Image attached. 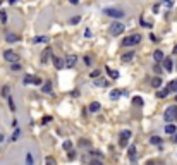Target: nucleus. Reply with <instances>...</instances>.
<instances>
[{
  "label": "nucleus",
  "mask_w": 177,
  "mask_h": 165,
  "mask_svg": "<svg viewBox=\"0 0 177 165\" xmlns=\"http://www.w3.org/2000/svg\"><path fill=\"white\" fill-rule=\"evenodd\" d=\"M19 134H21V131H19V129H15V131H14V134H12V138H10V139H12V141H17V138H19Z\"/></svg>",
  "instance_id": "31"
},
{
  "label": "nucleus",
  "mask_w": 177,
  "mask_h": 165,
  "mask_svg": "<svg viewBox=\"0 0 177 165\" xmlns=\"http://www.w3.org/2000/svg\"><path fill=\"white\" fill-rule=\"evenodd\" d=\"M69 2H71L72 5H77V3H79V0H69Z\"/></svg>",
  "instance_id": "42"
},
{
  "label": "nucleus",
  "mask_w": 177,
  "mask_h": 165,
  "mask_svg": "<svg viewBox=\"0 0 177 165\" xmlns=\"http://www.w3.org/2000/svg\"><path fill=\"white\" fill-rule=\"evenodd\" d=\"M41 91L43 93H52V81H45L43 86H41Z\"/></svg>",
  "instance_id": "14"
},
{
  "label": "nucleus",
  "mask_w": 177,
  "mask_h": 165,
  "mask_svg": "<svg viewBox=\"0 0 177 165\" xmlns=\"http://www.w3.org/2000/svg\"><path fill=\"white\" fill-rule=\"evenodd\" d=\"M103 14H107L108 17H115V19L124 17V12H122L120 9H114V7H107V9L103 10Z\"/></svg>",
  "instance_id": "3"
},
{
  "label": "nucleus",
  "mask_w": 177,
  "mask_h": 165,
  "mask_svg": "<svg viewBox=\"0 0 177 165\" xmlns=\"http://www.w3.org/2000/svg\"><path fill=\"white\" fill-rule=\"evenodd\" d=\"M165 133H167V134H174V133H176V126H174V124H167V126H165Z\"/></svg>",
  "instance_id": "25"
},
{
  "label": "nucleus",
  "mask_w": 177,
  "mask_h": 165,
  "mask_svg": "<svg viewBox=\"0 0 177 165\" xmlns=\"http://www.w3.org/2000/svg\"><path fill=\"white\" fill-rule=\"evenodd\" d=\"M45 162H46L48 165H55V158H53V157H46Z\"/></svg>",
  "instance_id": "33"
},
{
  "label": "nucleus",
  "mask_w": 177,
  "mask_h": 165,
  "mask_svg": "<svg viewBox=\"0 0 177 165\" xmlns=\"http://www.w3.org/2000/svg\"><path fill=\"white\" fill-rule=\"evenodd\" d=\"M26 164L33 165V157H31V153H28V155H26Z\"/></svg>",
  "instance_id": "34"
},
{
  "label": "nucleus",
  "mask_w": 177,
  "mask_h": 165,
  "mask_svg": "<svg viewBox=\"0 0 177 165\" xmlns=\"http://www.w3.org/2000/svg\"><path fill=\"white\" fill-rule=\"evenodd\" d=\"M169 93H170V90H169V88H164V90L157 91V96H158V98H165V96H167Z\"/></svg>",
  "instance_id": "19"
},
{
  "label": "nucleus",
  "mask_w": 177,
  "mask_h": 165,
  "mask_svg": "<svg viewBox=\"0 0 177 165\" xmlns=\"http://www.w3.org/2000/svg\"><path fill=\"white\" fill-rule=\"evenodd\" d=\"M22 83L24 84H41V79L40 77H36V76H31V74H28V76H24V79H22Z\"/></svg>",
  "instance_id": "8"
},
{
  "label": "nucleus",
  "mask_w": 177,
  "mask_h": 165,
  "mask_svg": "<svg viewBox=\"0 0 177 165\" xmlns=\"http://www.w3.org/2000/svg\"><path fill=\"white\" fill-rule=\"evenodd\" d=\"M0 3H2V0H0Z\"/></svg>",
  "instance_id": "48"
},
{
  "label": "nucleus",
  "mask_w": 177,
  "mask_h": 165,
  "mask_svg": "<svg viewBox=\"0 0 177 165\" xmlns=\"http://www.w3.org/2000/svg\"><path fill=\"white\" fill-rule=\"evenodd\" d=\"M172 139H174V143H177V134L176 133H174V138H172Z\"/></svg>",
  "instance_id": "43"
},
{
  "label": "nucleus",
  "mask_w": 177,
  "mask_h": 165,
  "mask_svg": "<svg viewBox=\"0 0 177 165\" xmlns=\"http://www.w3.org/2000/svg\"><path fill=\"white\" fill-rule=\"evenodd\" d=\"M79 21H81V15H74V17H71V21H69V22H71V24H77Z\"/></svg>",
  "instance_id": "27"
},
{
  "label": "nucleus",
  "mask_w": 177,
  "mask_h": 165,
  "mask_svg": "<svg viewBox=\"0 0 177 165\" xmlns=\"http://www.w3.org/2000/svg\"><path fill=\"white\" fill-rule=\"evenodd\" d=\"M174 53H177V45L174 46Z\"/></svg>",
  "instance_id": "45"
},
{
  "label": "nucleus",
  "mask_w": 177,
  "mask_h": 165,
  "mask_svg": "<svg viewBox=\"0 0 177 165\" xmlns=\"http://www.w3.org/2000/svg\"><path fill=\"white\" fill-rule=\"evenodd\" d=\"M167 88H169L170 91H174V93H177V79H174V81H170V83L167 84Z\"/></svg>",
  "instance_id": "22"
},
{
  "label": "nucleus",
  "mask_w": 177,
  "mask_h": 165,
  "mask_svg": "<svg viewBox=\"0 0 177 165\" xmlns=\"http://www.w3.org/2000/svg\"><path fill=\"white\" fill-rule=\"evenodd\" d=\"M110 96H112L114 100H117V98L120 96V90H112V93H110Z\"/></svg>",
  "instance_id": "26"
},
{
  "label": "nucleus",
  "mask_w": 177,
  "mask_h": 165,
  "mask_svg": "<svg viewBox=\"0 0 177 165\" xmlns=\"http://www.w3.org/2000/svg\"><path fill=\"white\" fill-rule=\"evenodd\" d=\"M76 62H77V57H76V55H67V57L64 59V67H65V69H72V67L76 65Z\"/></svg>",
  "instance_id": "7"
},
{
  "label": "nucleus",
  "mask_w": 177,
  "mask_h": 165,
  "mask_svg": "<svg viewBox=\"0 0 177 165\" xmlns=\"http://www.w3.org/2000/svg\"><path fill=\"white\" fill-rule=\"evenodd\" d=\"M151 86H153V88H157V90H158V88H160V86H162V77H158V76H155V77H153V79H151Z\"/></svg>",
  "instance_id": "16"
},
{
  "label": "nucleus",
  "mask_w": 177,
  "mask_h": 165,
  "mask_svg": "<svg viewBox=\"0 0 177 165\" xmlns=\"http://www.w3.org/2000/svg\"><path fill=\"white\" fill-rule=\"evenodd\" d=\"M2 141H3V136H2V134H0V143H2Z\"/></svg>",
  "instance_id": "46"
},
{
  "label": "nucleus",
  "mask_w": 177,
  "mask_h": 165,
  "mask_svg": "<svg viewBox=\"0 0 177 165\" xmlns=\"http://www.w3.org/2000/svg\"><path fill=\"white\" fill-rule=\"evenodd\" d=\"M133 103H134V105H138V107H143V105H145V102H143V98H141V96H134V98H133Z\"/></svg>",
  "instance_id": "24"
},
{
  "label": "nucleus",
  "mask_w": 177,
  "mask_h": 165,
  "mask_svg": "<svg viewBox=\"0 0 177 165\" xmlns=\"http://www.w3.org/2000/svg\"><path fill=\"white\" fill-rule=\"evenodd\" d=\"M50 55H52V48H45V50H43V53H41V62H43V64H46Z\"/></svg>",
  "instance_id": "10"
},
{
  "label": "nucleus",
  "mask_w": 177,
  "mask_h": 165,
  "mask_svg": "<svg viewBox=\"0 0 177 165\" xmlns=\"http://www.w3.org/2000/svg\"><path fill=\"white\" fill-rule=\"evenodd\" d=\"M5 40H7L9 43H15V41L19 40V36H17V34H14V33H9V34L5 36Z\"/></svg>",
  "instance_id": "17"
},
{
  "label": "nucleus",
  "mask_w": 177,
  "mask_h": 165,
  "mask_svg": "<svg viewBox=\"0 0 177 165\" xmlns=\"http://www.w3.org/2000/svg\"><path fill=\"white\" fill-rule=\"evenodd\" d=\"M84 62H86V64L90 65V64H91V59H90V57H84Z\"/></svg>",
  "instance_id": "41"
},
{
  "label": "nucleus",
  "mask_w": 177,
  "mask_h": 165,
  "mask_svg": "<svg viewBox=\"0 0 177 165\" xmlns=\"http://www.w3.org/2000/svg\"><path fill=\"white\" fill-rule=\"evenodd\" d=\"M53 65H55V69H64V60L59 57H53Z\"/></svg>",
  "instance_id": "15"
},
{
  "label": "nucleus",
  "mask_w": 177,
  "mask_h": 165,
  "mask_svg": "<svg viewBox=\"0 0 177 165\" xmlns=\"http://www.w3.org/2000/svg\"><path fill=\"white\" fill-rule=\"evenodd\" d=\"M100 76V71H91L90 72V77H98Z\"/></svg>",
  "instance_id": "38"
},
{
  "label": "nucleus",
  "mask_w": 177,
  "mask_h": 165,
  "mask_svg": "<svg viewBox=\"0 0 177 165\" xmlns=\"http://www.w3.org/2000/svg\"><path fill=\"white\" fill-rule=\"evenodd\" d=\"M2 96H9V86H3V88H2Z\"/></svg>",
  "instance_id": "37"
},
{
  "label": "nucleus",
  "mask_w": 177,
  "mask_h": 165,
  "mask_svg": "<svg viewBox=\"0 0 177 165\" xmlns=\"http://www.w3.org/2000/svg\"><path fill=\"white\" fill-rule=\"evenodd\" d=\"M0 21H2V22H3V24H5V22H7V12H3V10H2V12H0Z\"/></svg>",
  "instance_id": "29"
},
{
  "label": "nucleus",
  "mask_w": 177,
  "mask_h": 165,
  "mask_svg": "<svg viewBox=\"0 0 177 165\" xmlns=\"http://www.w3.org/2000/svg\"><path fill=\"white\" fill-rule=\"evenodd\" d=\"M153 71H155V72H157V74H160V72H162V67H160V65H158V62H157V65H155V67H153Z\"/></svg>",
  "instance_id": "39"
},
{
  "label": "nucleus",
  "mask_w": 177,
  "mask_h": 165,
  "mask_svg": "<svg viewBox=\"0 0 177 165\" xmlns=\"http://www.w3.org/2000/svg\"><path fill=\"white\" fill-rule=\"evenodd\" d=\"M62 146H64V150H71V148H72V143L67 139V141H64V145H62Z\"/></svg>",
  "instance_id": "32"
},
{
  "label": "nucleus",
  "mask_w": 177,
  "mask_h": 165,
  "mask_svg": "<svg viewBox=\"0 0 177 165\" xmlns=\"http://www.w3.org/2000/svg\"><path fill=\"white\" fill-rule=\"evenodd\" d=\"M100 108H102V105H100L98 102H91V105H90V112H93V114H95V112H98Z\"/></svg>",
  "instance_id": "18"
},
{
  "label": "nucleus",
  "mask_w": 177,
  "mask_h": 165,
  "mask_svg": "<svg viewBox=\"0 0 177 165\" xmlns=\"http://www.w3.org/2000/svg\"><path fill=\"white\" fill-rule=\"evenodd\" d=\"M96 84H98V86H108V83H107L105 79H98V81H96Z\"/></svg>",
  "instance_id": "36"
},
{
  "label": "nucleus",
  "mask_w": 177,
  "mask_h": 165,
  "mask_svg": "<svg viewBox=\"0 0 177 165\" xmlns=\"http://www.w3.org/2000/svg\"><path fill=\"white\" fill-rule=\"evenodd\" d=\"M129 138H131V131H129V129H124V131L120 133V138H119V146H120V148L127 146Z\"/></svg>",
  "instance_id": "5"
},
{
  "label": "nucleus",
  "mask_w": 177,
  "mask_h": 165,
  "mask_svg": "<svg viewBox=\"0 0 177 165\" xmlns=\"http://www.w3.org/2000/svg\"><path fill=\"white\" fill-rule=\"evenodd\" d=\"M79 145H81V146H90V141H88V139H81Z\"/></svg>",
  "instance_id": "40"
},
{
  "label": "nucleus",
  "mask_w": 177,
  "mask_h": 165,
  "mask_svg": "<svg viewBox=\"0 0 177 165\" xmlns=\"http://www.w3.org/2000/svg\"><path fill=\"white\" fill-rule=\"evenodd\" d=\"M136 155H138V153H136V146H134V145L129 146V158H131V160H136Z\"/></svg>",
  "instance_id": "21"
},
{
  "label": "nucleus",
  "mask_w": 177,
  "mask_h": 165,
  "mask_svg": "<svg viewBox=\"0 0 177 165\" xmlns=\"http://www.w3.org/2000/svg\"><path fill=\"white\" fill-rule=\"evenodd\" d=\"M134 55H136L134 52H127V53H124V55L120 57V60H122V62H133V60H134Z\"/></svg>",
  "instance_id": "9"
},
{
  "label": "nucleus",
  "mask_w": 177,
  "mask_h": 165,
  "mask_svg": "<svg viewBox=\"0 0 177 165\" xmlns=\"http://www.w3.org/2000/svg\"><path fill=\"white\" fill-rule=\"evenodd\" d=\"M153 59H155V62H158V64H160V62L165 59V57H164V52H162V50H157V52L153 53Z\"/></svg>",
  "instance_id": "13"
},
{
  "label": "nucleus",
  "mask_w": 177,
  "mask_h": 165,
  "mask_svg": "<svg viewBox=\"0 0 177 165\" xmlns=\"http://www.w3.org/2000/svg\"><path fill=\"white\" fill-rule=\"evenodd\" d=\"M3 59L7 60V62H19V55L15 53V52H12V50H5L3 52Z\"/></svg>",
  "instance_id": "6"
},
{
  "label": "nucleus",
  "mask_w": 177,
  "mask_h": 165,
  "mask_svg": "<svg viewBox=\"0 0 177 165\" xmlns=\"http://www.w3.org/2000/svg\"><path fill=\"white\" fill-rule=\"evenodd\" d=\"M12 71H21V65L17 64V62H12V67H10Z\"/></svg>",
  "instance_id": "35"
},
{
  "label": "nucleus",
  "mask_w": 177,
  "mask_h": 165,
  "mask_svg": "<svg viewBox=\"0 0 177 165\" xmlns=\"http://www.w3.org/2000/svg\"><path fill=\"white\" fill-rule=\"evenodd\" d=\"M150 143H151V145H157V146H162V138H160V136H153V138L150 139Z\"/></svg>",
  "instance_id": "20"
},
{
  "label": "nucleus",
  "mask_w": 177,
  "mask_h": 165,
  "mask_svg": "<svg viewBox=\"0 0 177 165\" xmlns=\"http://www.w3.org/2000/svg\"><path fill=\"white\" fill-rule=\"evenodd\" d=\"M7 98H9V107H10V110L14 112V110H15V105H14V100H12V96H7Z\"/></svg>",
  "instance_id": "30"
},
{
  "label": "nucleus",
  "mask_w": 177,
  "mask_h": 165,
  "mask_svg": "<svg viewBox=\"0 0 177 165\" xmlns=\"http://www.w3.org/2000/svg\"><path fill=\"white\" fill-rule=\"evenodd\" d=\"M15 2H17V0H9V3H12V5H14Z\"/></svg>",
  "instance_id": "44"
},
{
  "label": "nucleus",
  "mask_w": 177,
  "mask_h": 165,
  "mask_svg": "<svg viewBox=\"0 0 177 165\" xmlns=\"http://www.w3.org/2000/svg\"><path fill=\"white\" fill-rule=\"evenodd\" d=\"M162 62H164V69H165V71H169V72H170V71L174 69V64H172V60H170V59H164Z\"/></svg>",
  "instance_id": "11"
},
{
  "label": "nucleus",
  "mask_w": 177,
  "mask_h": 165,
  "mask_svg": "<svg viewBox=\"0 0 177 165\" xmlns=\"http://www.w3.org/2000/svg\"><path fill=\"white\" fill-rule=\"evenodd\" d=\"M105 71H107V74H108L112 79H117V77H119V71H115V69H112V67H105Z\"/></svg>",
  "instance_id": "12"
},
{
  "label": "nucleus",
  "mask_w": 177,
  "mask_h": 165,
  "mask_svg": "<svg viewBox=\"0 0 177 165\" xmlns=\"http://www.w3.org/2000/svg\"><path fill=\"white\" fill-rule=\"evenodd\" d=\"M45 41H48L46 36H34L33 38V43H45Z\"/></svg>",
  "instance_id": "23"
},
{
  "label": "nucleus",
  "mask_w": 177,
  "mask_h": 165,
  "mask_svg": "<svg viewBox=\"0 0 177 165\" xmlns=\"http://www.w3.org/2000/svg\"><path fill=\"white\" fill-rule=\"evenodd\" d=\"M48 122H52V117H50V115H45V117L41 119V124H43V126H46Z\"/></svg>",
  "instance_id": "28"
},
{
  "label": "nucleus",
  "mask_w": 177,
  "mask_h": 165,
  "mask_svg": "<svg viewBox=\"0 0 177 165\" xmlns=\"http://www.w3.org/2000/svg\"><path fill=\"white\" fill-rule=\"evenodd\" d=\"M176 102H177V95H176Z\"/></svg>",
  "instance_id": "47"
},
{
  "label": "nucleus",
  "mask_w": 177,
  "mask_h": 165,
  "mask_svg": "<svg viewBox=\"0 0 177 165\" xmlns=\"http://www.w3.org/2000/svg\"><path fill=\"white\" fill-rule=\"evenodd\" d=\"M164 121H165V122H174V121H177V107L176 105L169 107V108L164 112Z\"/></svg>",
  "instance_id": "2"
},
{
  "label": "nucleus",
  "mask_w": 177,
  "mask_h": 165,
  "mask_svg": "<svg viewBox=\"0 0 177 165\" xmlns=\"http://www.w3.org/2000/svg\"><path fill=\"white\" fill-rule=\"evenodd\" d=\"M124 29H126V26H124L122 22H114V24L110 26V34H112V36H119L120 33H124Z\"/></svg>",
  "instance_id": "4"
},
{
  "label": "nucleus",
  "mask_w": 177,
  "mask_h": 165,
  "mask_svg": "<svg viewBox=\"0 0 177 165\" xmlns=\"http://www.w3.org/2000/svg\"><path fill=\"white\" fill-rule=\"evenodd\" d=\"M139 41H141V34H138V33H136V34L126 36V38L122 40V43H120V45H122V46H134V45H138Z\"/></svg>",
  "instance_id": "1"
}]
</instances>
